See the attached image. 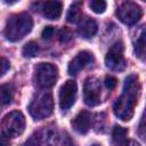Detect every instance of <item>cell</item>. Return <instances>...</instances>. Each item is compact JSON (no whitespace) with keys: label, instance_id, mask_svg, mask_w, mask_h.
Here are the masks:
<instances>
[{"label":"cell","instance_id":"obj_22","mask_svg":"<svg viewBox=\"0 0 146 146\" xmlns=\"http://www.w3.org/2000/svg\"><path fill=\"white\" fill-rule=\"evenodd\" d=\"M41 138L39 136V132H35L34 135H32L22 146H40L41 145Z\"/></svg>","mask_w":146,"mask_h":146},{"label":"cell","instance_id":"obj_6","mask_svg":"<svg viewBox=\"0 0 146 146\" xmlns=\"http://www.w3.org/2000/svg\"><path fill=\"white\" fill-rule=\"evenodd\" d=\"M141 15H143V10L140 6L131 1L122 3L116 10L117 18L125 25L136 24L141 18Z\"/></svg>","mask_w":146,"mask_h":146},{"label":"cell","instance_id":"obj_19","mask_svg":"<svg viewBox=\"0 0 146 146\" xmlns=\"http://www.w3.org/2000/svg\"><path fill=\"white\" fill-rule=\"evenodd\" d=\"M39 52V46L35 41H30L27 42L24 47H23V50H22V54L24 57H35Z\"/></svg>","mask_w":146,"mask_h":146},{"label":"cell","instance_id":"obj_11","mask_svg":"<svg viewBox=\"0 0 146 146\" xmlns=\"http://www.w3.org/2000/svg\"><path fill=\"white\" fill-rule=\"evenodd\" d=\"M72 127L73 129L83 135V133H87L90 129V124H91V115L89 112L87 111H81L73 120H72Z\"/></svg>","mask_w":146,"mask_h":146},{"label":"cell","instance_id":"obj_5","mask_svg":"<svg viewBox=\"0 0 146 146\" xmlns=\"http://www.w3.org/2000/svg\"><path fill=\"white\" fill-rule=\"evenodd\" d=\"M58 76V70L54 64L40 63L35 67V82L42 89L51 88Z\"/></svg>","mask_w":146,"mask_h":146},{"label":"cell","instance_id":"obj_15","mask_svg":"<svg viewBox=\"0 0 146 146\" xmlns=\"http://www.w3.org/2000/svg\"><path fill=\"white\" fill-rule=\"evenodd\" d=\"M66 18L70 23H79L82 19V2L72 3L67 11Z\"/></svg>","mask_w":146,"mask_h":146},{"label":"cell","instance_id":"obj_2","mask_svg":"<svg viewBox=\"0 0 146 146\" xmlns=\"http://www.w3.org/2000/svg\"><path fill=\"white\" fill-rule=\"evenodd\" d=\"M33 27V19L26 13H19L11 15L6 23L5 36L7 40L16 42L23 39Z\"/></svg>","mask_w":146,"mask_h":146},{"label":"cell","instance_id":"obj_1","mask_svg":"<svg viewBox=\"0 0 146 146\" xmlns=\"http://www.w3.org/2000/svg\"><path fill=\"white\" fill-rule=\"evenodd\" d=\"M140 92L139 78L136 74L129 75L124 81L123 92L113 105L114 114L122 121H129L133 116L135 107Z\"/></svg>","mask_w":146,"mask_h":146},{"label":"cell","instance_id":"obj_23","mask_svg":"<svg viewBox=\"0 0 146 146\" xmlns=\"http://www.w3.org/2000/svg\"><path fill=\"white\" fill-rule=\"evenodd\" d=\"M55 34H56V30L54 26H46L41 33V36L44 40H51L55 36Z\"/></svg>","mask_w":146,"mask_h":146},{"label":"cell","instance_id":"obj_12","mask_svg":"<svg viewBox=\"0 0 146 146\" xmlns=\"http://www.w3.org/2000/svg\"><path fill=\"white\" fill-rule=\"evenodd\" d=\"M97 30H98V26H97V23L95 19L90 18V17H86V18H82L80 22H79V27H78V32L79 34L84 38V39H90L92 38L96 33H97Z\"/></svg>","mask_w":146,"mask_h":146},{"label":"cell","instance_id":"obj_27","mask_svg":"<svg viewBox=\"0 0 146 146\" xmlns=\"http://www.w3.org/2000/svg\"><path fill=\"white\" fill-rule=\"evenodd\" d=\"M124 146H140V145L135 140H129V141L124 143Z\"/></svg>","mask_w":146,"mask_h":146},{"label":"cell","instance_id":"obj_8","mask_svg":"<svg viewBox=\"0 0 146 146\" xmlns=\"http://www.w3.org/2000/svg\"><path fill=\"white\" fill-rule=\"evenodd\" d=\"M102 87L97 78H88L83 84V99L88 106H96L100 103Z\"/></svg>","mask_w":146,"mask_h":146},{"label":"cell","instance_id":"obj_17","mask_svg":"<svg viewBox=\"0 0 146 146\" xmlns=\"http://www.w3.org/2000/svg\"><path fill=\"white\" fill-rule=\"evenodd\" d=\"M127 136H128V130L125 128L120 127V125H116L113 129L112 138H113L114 144H116V145H123L127 141Z\"/></svg>","mask_w":146,"mask_h":146},{"label":"cell","instance_id":"obj_3","mask_svg":"<svg viewBox=\"0 0 146 146\" xmlns=\"http://www.w3.org/2000/svg\"><path fill=\"white\" fill-rule=\"evenodd\" d=\"M54 111V99L50 92H42L38 95L29 105V112L35 120L48 117Z\"/></svg>","mask_w":146,"mask_h":146},{"label":"cell","instance_id":"obj_7","mask_svg":"<svg viewBox=\"0 0 146 146\" xmlns=\"http://www.w3.org/2000/svg\"><path fill=\"white\" fill-rule=\"evenodd\" d=\"M123 43L121 41L115 42L106 54L105 64L112 71H123L125 68V59L123 56Z\"/></svg>","mask_w":146,"mask_h":146},{"label":"cell","instance_id":"obj_14","mask_svg":"<svg viewBox=\"0 0 146 146\" xmlns=\"http://www.w3.org/2000/svg\"><path fill=\"white\" fill-rule=\"evenodd\" d=\"M39 136L41 138V141L46 143L47 146H55L58 140V133L55 128H46L39 132Z\"/></svg>","mask_w":146,"mask_h":146},{"label":"cell","instance_id":"obj_24","mask_svg":"<svg viewBox=\"0 0 146 146\" xmlns=\"http://www.w3.org/2000/svg\"><path fill=\"white\" fill-rule=\"evenodd\" d=\"M104 83H105V86H106L110 90H113V89L116 87V84H117V79L114 78V76H112V75H107V76L105 78Z\"/></svg>","mask_w":146,"mask_h":146},{"label":"cell","instance_id":"obj_10","mask_svg":"<svg viewBox=\"0 0 146 146\" xmlns=\"http://www.w3.org/2000/svg\"><path fill=\"white\" fill-rule=\"evenodd\" d=\"M94 60V56L91 52L83 50L80 51L79 54H76V56L68 64V73L71 75H75L78 74L81 70H83L88 64H90Z\"/></svg>","mask_w":146,"mask_h":146},{"label":"cell","instance_id":"obj_25","mask_svg":"<svg viewBox=\"0 0 146 146\" xmlns=\"http://www.w3.org/2000/svg\"><path fill=\"white\" fill-rule=\"evenodd\" d=\"M10 67V64H9V60L5 57H0V76H2Z\"/></svg>","mask_w":146,"mask_h":146},{"label":"cell","instance_id":"obj_21","mask_svg":"<svg viewBox=\"0 0 146 146\" xmlns=\"http://www.w3.org/2000/svg\"><path fill=\"white\" fill-rule=\"evenodd\" d=\"M72 38H73V33H72V31H71L70 29H67V27H62V29L59 30V32H58V39H59V41H60L62 43H67V42H70V41L72 40Z\"/></svg>","mask_w":146,"mask_h":146},{"label":"cell","instance_id":"obj_4","mask_svg":"<svg viewBox=\"0 0 146 146\" xmlns=\"http://www.w3.org/2000/svg\"><path fill=\"white\" fill-rule=\"evenodd\" d=\"M2 133L7 137H18L24 132L25 129V117L19 111H13L5 115L1 122Z\"/></svg>","mask_w":146,"mask_h":146},{"label":"cell","instance_id":"obj_20","mask_svg":"<svg viewBox=\"0 0 146 146\" xmlns=\"http://www.w3.org/2000/svg\"><path fill=\"white\" fill-rule=\"evenodd\" d=\"M89 6H90V8L92 9L94 13L102 14V13L105 11L107 3L105 1H103V0H92V1L89 2Z\"/></svg>","mask_w":146,"mask_h":146},{"label":"cell","instance_id":"obj_26","mask_svg":"<svg viewBox=\"0 0 146 146\" xmlns=\"http://www.w3.org/2000/svg\"><path fill=\"white\" fill-rule=\"evenodd\" d=\"M10 143H9V137H7L5 133H2L0 136V146H9Z\"/></svg>","mask_w":146,"mask_h":146},{"label":"cell","instance_id":"obj_9","mask_svg":"<svg viewBox=\"0 0 146 146\" xmlns=\"http://www.w3.org/2000/svg\"><path fill=\"white\" fill-rule=\"evenodd\" d=\"M78 86L75 81L67 80L59 89V106L62 110H68L73 106L76 99Z\"/></svg>","mask_w":146,"mask_h":146},{"label":"cell","instance_id":"obj_16","mask_svg":"<svg viewBox=\"0 0 146 146\" xmlns=\"http://www.w3.org/2000/svg\"><path fill=\"white\" fill-rule=\"evenodd\" d=\"M14 89L10 84L0 86V105H7L13 100Z\"/></svg>","mask_w":146,"mask_h":146},{"label":"cell","instance_id":"obj_18","mask_svg":"<svg viewBox=\"0 0 146 146\" xmlns=\"http://www.w3.org/2000/svg\"><path fill=\"white\" fill-rule=\"evenodd\" d=\"M145 44H146V42H145V30L141 29V33L135 42V51H136L137 56L141 59H144V55H145Z\"/></svg>","mask_w":146,"mask_h":146},{"label":"cell","instance_id":"obj_28","mask_svg":"<svg viewBox=\"0 0 146 146\" xmlns=\"http://www.w3.org/2000/svg\"><path fill=\"white\" fill-rule=\"evenodd\" d=\"M91 146H100V145H98V144H94V145H91Z\"/></svg>","mask_w":146,"mask_h":146},{"label":"cell","instance_id":"obj_13","mask_svg":"<svg viewBox=\"0 0 146 146\" xmlns=\"http://www.w3.org/2000/svg\"><path fill=\"white\" fill-rule=\"evenodd\" d=\"M42 14L48 19H58L62 15L63 3L60 1H46L42 3Z\"/></svg>","mask_w":146,"mask_h":146}]
</instances>
